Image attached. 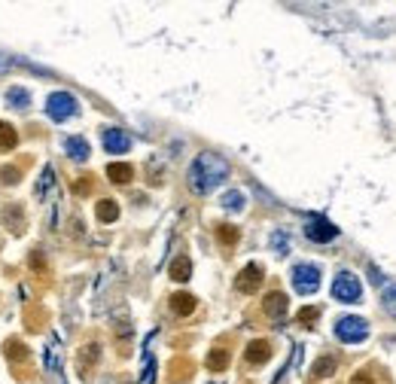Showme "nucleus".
Here are the masks:
<instances>
[{
	"label": "nucleus",
	"instance_id": "nucleus-3",
	"mask_svg": "<svg viewBox=\"0 0 396 384\" xmlns=\"http://www.w3.org/2000/svg\"><path fill=\"white\" fill-rule=\"evenodd\" d=\"M77 98L70 95V91H52L49 101H46V113H49V119H55V122H64V119L77 116Z\"/></svg>",
	"mask_w": 396,
	"mask_h": 384
},
{
	"label": "nucleus",
	"instance_id": "nucleus-10",
	"mask_svg": "<svg viewBox=\"0 0 396 384\" xmlns=\"http://www.w3.org/2000/svg\"><path fill=\"white\" fill-rule=\"evenodd\" d=\"M287 305H290V299L283 296V293H269V296H265V302H262V308H265V314H269L272 320H281L283 314H287Z\"/></svg>",
	"mask_w": 396,
	"mask_h": 384
},
{
	"label": "nucleus",
	"instance_id": "nucleus-18",
	"mask_svg": "<svg viewBox=\"0 0 396 384\" xmlns=\"http://www.w3.org/2000/svg\"><path fill=\"white\" fill-rule=\"evenodd\" d=\"M207 369L210 372H223L226 369V366H229V351H223V347H214V351H210L207 354Z\"/></svg>",
	"mask_w": 396,
	"mask_h": 384
},
{
	"label": "nucleus",
	"instance_id": "nucleus-7",
	"mask_svg": "<svg viewBox=\"0 0 396 384\" xmlns=\"http://www.w3.org/2000/svg\"><path fill=\"white\" fill-rule=\"evenodd\" d=\"M260 283H262V265L260 262H250V265H244V269L238 271L235 290L244 293V296H250V293L260 290Z\"/></svg>",
	"mask_w": 396,
	"mask_h": 384
},
{
	"label": "nucleus",
	"instance_id": "nucleus-15",
	"mask_svg": "<svg viewBox=\"0 0 396 384\" xmlns=\"http://www.w3.org/2000/svg\"><path fill=\"white\" fill-rule=\"evenodd\" d=\"M6 104L15 110H27L31 107V95H27L22 86H13V89H6Z\"/></svg>",
	"mask_w": 396,
	"mask_h": 384
},
{
	"label": "nucleus",
	"instance_id": "nucleus-27",
	"mask_svg": "<svg viewBox=\"0 0 396 384\" xmlns=\"http://www.w3.org/2000/svg\"><path fill=\"white\" fill-rule=\"evenodd\" d=\"M317 317H320V308H314V305H311V308H302V311H299V324H305V326H308V324H314Z\"/></svg>",
	"mask_w": 396,
	"mask_h": 384
},
{
	"label": "nucleus",
	"instance_id": "nucleus-24",
	"mask_svg": "<svg viewBox=\"0 0 396 384\" xmlns=\"http://www.w3.org/2000/svg\"><path fill=\"white\" fill-rule=\"evenodd\" d=\"M223 207H229V210H241V207H244V192H238V189L226 192V196H223Z\"/></svg>",
	"mask_w": 396,
	"mask_h": 384
},
{
	"label": "nucleus",
	"instance_id": "nucleus-30",
	"mask_svg": "<svg viewBox=\"0 0 396 384\" xmlns=\"http://www.w3.org/2000/svg\"><path fill=\"white\" fill-rule=\"evenodd\" d=\"M287 244H290V241H287V235H281V232H274V235H272V247H274V250H281V253H283V250H287Z\"/></svg>",
	"mask_w": 396,
	"mask_h": 384
},
{
	"label": "nucleus",
	"instance_id": "nucleus-14",
	"mask_svg": "<svg viewBox=\"0 0 396 384\" xmlns=\"http://www.w3.org/2000/svg\"><path fill=\"white\" fill-rule=\"evenodd\" d=\"M107 177L113 183H128L134 177V168L132 165H125V162H113V165H107Z\"/></svg>",
	"mask_w": 396,
	"mask_h": 384
},
{
	"label": "nucleus",
	"instance_id": "nucleus-28",
	"mask_svg": "<svg viewBox=\"0 0 396 384\" xmlns=\"http://www.w3.org/2000/svg\"><path fill=\"white\" fill-rule=\"evenodd\" d=\"M18 177H22V171H18V168H9V165H6L4 171H0V180H4V183H18Z\"/></svg>",
	"mask_w": 396,
	"mask_h": 384
},
{
	"label": "nucleus",
	"instance_id": "nucleus-32",
	"mask_svg": "<svg viewBox=\"0 0 396 384\" xmlns=\"http://www.w3.org/2000/svg\"><path fill=\"white\" fill-rule=\"evenodd\" d=\"M9 68H13V58H9V55H0V73H6Z\"/></svg>",
	"mask_w": 396,
	"mask_h": 384
},
{
	"label": "nucleus",
	"instance_id": "nucleus-23",
	"mask_svg": "<svg viewBox=\"0 0 396 384\" xmlns=\"http://www.w3.org/2000/svg\"><path fill=\"white\" fill-rule=\"evenodd\" d=\"M381 302H384V308H388V314L396 317V283H388V287H384Z\"/></svg>",
	"mask_w": 396,
	"mask_h": 384
},
{
	"label": "nucleus",
	"instance_id": "nucleus-21",
	"mask_svg": "<svg viewBox=\"0 0 396 384\" xmlns=\"http://www.w3.org/2000/svg\"><path fill=\"white\" fill-rule=\"evenodd\" d=\"M98 357H101V347L98 345H86L79 351V360H77V366H79V372H86V366H91V363H98Z\"/></svg>",
	"mask_w": 396,
	"mask_h": 384
},
{
	"label": "nucleus",
	"instance_id": "nucleus-8",
	"mask_svg": "<svg viewBox=\"0 0 396 384\" xmlns=\"http://www.w3.org/2000/svg\"><path fill=\"white\" fill-rule=\"evenodd\" d=\"M104 150L113 153V155H122L132 150V137H128L122 128H107L104 132Z\"/></svg>",
	"mask_w": 396,
	"mask_h": 384
},
{
	"label": "nucleus",
	"instance_id": "nucleus-6",
	"mask_svg": "<svg viewBox=\"0 0 396 384\" xmlns=\"http://www.w3.org/2000/svg\"><path fill=\"white\" fill-rule=\"evenodd\" d=\"M305 235H308V241H314V244H326V241H333V238H338V229L324 217H308Z\"/></svg>",
	"mask_w": 396,
	"mask_h": 384
},
{
	"label": "nucleus",
	"instance_id": "nucleus-19",
	"mask_svg": "<svg viewBox=\"0 0 396 384\" xmlns=\"http://www.w3.org/2000/svg\"><path fill=\"white\" fill-rule=\"evenodd\" d=\"M0 217H4V223H9V219H13V232L15 235H22L25 232V214H22V207H4V214H0Z\"/></svg>",
	"mask_w": 396,
	"mask_h": 384
},
{
	"label": "nucleus",
	"instance_id": "nucleus-13",
	"mask_svg": "<svg viewBox=\"0 0 396 384\" xmlns=\"http://www.w3.org/2000/svg\"><path fill=\"white\" fill-rule=\"evenodd\" d=\"M336 369H338V360L333 354H326V357H320V360L311 366V375H314V378H329Z\"/></svg>",
	"mask_w": 396,
	"mask_h": 384
},
{
	"label": "nucleus",
	"instance_id": "nucleus-26",
	"mask_svg": "<svg viewBox=\"0 0 396 384\" xmlns=\"http://www.w3.org/2000/svg\"><path fill=\"white\" fill-rule=\"evenodd\" d=\"M49 186H52V168H46V171H43V177H40V183H37V198H43Z\"/></svg>",
	"mask_w": 396,
	"mask_h": 384
},
{
	"label": "nucleus",
	"instance_id": "nucleus-31",
	"mask_svg": "<svg viewBox=\"0 0 396 384\" xmlns=\"http://www.w3.org/2000/svg\"><path fill=\"white\" fill-rule=\"evenodd\" d=\"M73 189H77V196H86V192H91V177H79V183Z\"/></svg>",
	"mask_w": 396,
	"mask_h": 384
},
{
	"label": "nucleus",
	"instance_id": "nucleus-1",
	"mask_svg": "<svg viewBox=\"0 0 396 384\" xmlns=\"http://www.w3.org/2000/svg\"><path fill=\"white\" fill-rule=\"evenodd\" d=\"M226 177H229V162L223 159V155H217V153H201L198 159L192 162L189 174H186L189 189L196 192V196H207V192H214Z\"/></svg>",
	"mask_w": 396,
	"mask_h": 384
},
{
	"label": "nucleus",
	"instance_id": "nucleus-11",
	"mask_svg": "<svg viewBox=\"0 0 396 384\" xmlns=\"http://www.w3.org/2000/svg\"><path fill=\"white\" fill-rule=\"evenodd\" d=\"M171 311L180 317H189L192 311H196V296H189V293H174L171 296Z\"/></svg>",
	"mask_w": 396,
	"mask_h": 384
},
{
	"label": "nucleus",
	"instance_id": "nucleus-2",
	"mask_svg": "<svg viewBox=\"0 0 396 384\" xmlns=\"http://www.w3.org/2000/svg\"><path fill=\"white\" fill-rule=\"evenodd\" d=\"M336 335H338V342H345V345H360V342L369 338V320H363L357 314H347V317H342L336 324Z\"/></svg>",
	"mask_w": 396,
	"mask_h": 384
},
{
	"label": "nucleus",
	"instance_id": "nucleus-17",
	"mask_svg": "<svg viewBox=\"0 0 396 384\" xmlns=\"http://www.w3.org/2000/svg\"><path fill=\"white\" fill-rule=\"evenodd\" d=\"M189 274H192V262L186 256H177V260L171 262V278L183 283V281H189Z\"/></svg>",
	"mask_w": 396,
	"mask_h": 384
},
{
	"label": "nucleus",
	"instance_id": "nucleus-25",
	"mask_svg": "<svg viewBox=\"0 0 396 384\" xmlns=\"http://www.w3.org/2000/svg\"><path fill=\"white\" fill-rule=\"evenodd\" d=\"M6 357H9V360H18V363H22L25 357H27V347H25L22 342H6Z\"/></svg>",
	"mask_w": 396,
	"mask_h": 384
},
{
	"label": "nucleus",
	"instance_id": "nucleus-12",
	"mask_svg": "<svg viewBox=\"0 0 396 384\" xmlns=\"http://www.w3.org/2000/svg\"><path fill=\"white\" fill-rule=\"evenodd\" d=\"M64 150H68L70 159H77V162H86L89 159V141H82V137H68L64 141Z\"/></svg>",
	"mask_w": 396,
	"mask_h": 384
},
{
	"label": "nucleus",
	"instance_id": "nucleus-20",
	"mask_svg": "<svg viewBox=\"0 0 396 384\" xmlns=\"http://www.w3.org/2000/svg\"><path fill=\"white\" fill-rule=\"evenodd\" d=\"M18 143V132L9 122H0V150H13Z\"/></svg>",
	"mask_w": 396,
	"mask_h": 384
},
{
	"label": "nucleus",
	"instance_id": "nucleus-9",
	"mask_svg": "<svg viewBox=\"0 0 396 384\" xmlns=\"http://www.w3.org/2000/svg\"><path fill=\"white\" fill-rule=\"evenodd\" d=\"M247 363L250 366H262V363H269L272 360V345L265 342V338H256V342L247 345Z\"/></svg>",
	"mask_w": 396,
	"mask_h": 384
},
{
	"label": "nucleus",
	"instance_id": "nucleus-4",
	"mask_svg": "<svg viewBox=\"0 0 396 384\" xmlns=\"http://www.w3.org/2000/svg\"><path fill=\"white\" fill-rule=\"evenodd\" d=\"M360 296H363V283H360V278H357V274L342 271V274H338V278L333 281V299L345 302V305H351V302H357Z\"/></svg>",
	"mask_w": 396,
	"mask_h": 384
},
{
	"label": "nucleus",
	"instance_id": "nucleus-29",
	"mask_svg": "<svg viewBox=\"0 0 396 384\" xmlns=\"http://www.w3.org/2000/svg\"><path fill=\"white\" fill-rule=\"evenodd\" d=\"M351 384H375V378H372L369 369H360V372H357L354 378H351Z\"/></svg>",
	"mask_w": 396,
	"mask_h": 384
},
{
	"label": "nucleus",
	"instance_id": "nucleus-22",
	"mask_svg": "<svg viewBox=\"0 0 396 384\" xmlns=\"http://www.w3.org/2000/svg\"><path fill=\"white\" fill-rule=\"evenodd\" d=\"M217 238H219V244H223V247H232V244H238V238H241V235H238V229L235 226H217Z\"/></svg>",
	"mask_w": 396,
	"mask_h": 384
},
{
	"label": "nucleus",
	"instance_id": "nucleus-16",
	"mask_svg": "<svg viewBox=\"0 0 396 384\" xmlns=\"http://www.w3.org/2000/svg\"><path fill=\"white\" fill-rule=\"evenodd\" d=\"M95 214H98L101 223H113V219L119 217V205H116L113 198H101L98 207H95Z\"/></svg>",
	"mask_w": 396,
	"mask_h": 384
},
{
	"label": "nucleus",
	"instance_id": "nucleus-5",
	"mask_svg": "<svg viewBox=\"0 0 396 384\" xmlns=\"http://www.w3.org/2000/svg\"><path fill=\"white\" fill-rule=\"evenodd\" d=\"M293 287L302 296H311V293H317L320 287V269L311 262H299L296 269H293Z\"/></svg>",
	"mask_w": 396,
	"mask_h": 384
}]
</instances>
